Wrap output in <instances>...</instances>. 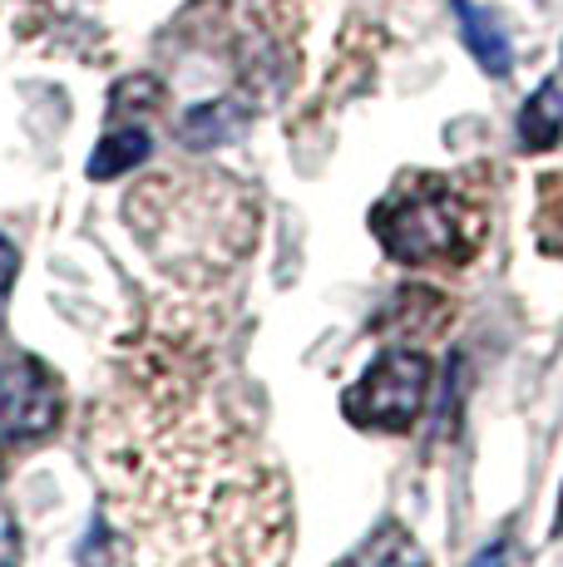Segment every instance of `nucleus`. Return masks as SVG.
<instances>
[{
    "label": "nucleus",
    "mask_w": 563,
    "mask_h": 567,
    "mask_svg": "<svg viewBox=\"0 0 563 567\" xmlns=\"http://www.w3.org/2000/svg\"><path fill=\"white\" fill-rule=\"evenodd\" d=\"M110 518L139 567H277L291 508L208 346L149 336L94 405Z\"/></svg>",
    "instance_id": "nucleus-1"
},
{
    "label": "nucleus",
    "mask_w": 563,
    "mask_h": 567,
    "mask_svg": "<svg viewBox=\"0 0 563 567\" xmlns=\"http://www.w3.org/2000/svg\"><path fill=\"white\" fill-rule=\"evenodd\" d=\"M376 237H381L386 257L406 261V267H464L480 252L484 213L460 178H440V173H420L391 188V198L376 207Z\"/></svg>",
    "instance_id": "nucleus-2"
},
{
    "label": "nucleus",
    "mask_w": 563,
    "mask_h": 567,
    "mask_svg": "<svg viewBox=\"0 0 563 567\" xmlns=\"http://www.w3.org/2000/svg\"><path fill=\"white\" fill-rule=\"evenodd\" d=\"M426 390H430V361L420 351H410V346H391V351L376 355V361L366 365V375L341 395V410H346V420L361 424V430L400 434L420 420Z\"/></svg>",
    "instance_id": "nucleus-3"
},
{
    "label": "nucleus",
    "mask_w": 563,
    "mask_h": 567,
    "mask_svg": "<svg viewBox=\"0 0 563 567\" xmlns=\"http://www.w3.org/2000/svg\"><path fill=\"white\" fill-rule=\"evenodd\" d=\"M64 414V390L40 361L0 365V440L30 444L45 440Z\"/></svg>",
    "instance_id": "nucleus-4"
},
{
    "label": "nucleus",
    "mask_w": 563,
    "mask_h": 567,
    "mask_svg": "<svg viewBox=\"0 0 563 567\" xmlns=\"http://www.w3.org/2000/svg\"><path fill=\"white\" fill-rule=\"evenodd\" d=\"M454 20H460V40H464V50L474 54V64H480L484 74H494V80H504V74L514 70V50H509L500 16L474 6V0H454Z\"/></svg>",
    "instance_id": "nucleus-5"
},
{
    "label": "nucleus",
    "mask_w": 563,
    "mask_h": 567,
    "mask_svg": "<svg viewBox=\"0 0 563 567\" xmlns=\"http://www.w3.org/2000/svg\"><path fill=\"white\" fill-rule=\"evenodd\" d=\"M243 128H247V114L233 100H208V104H193L188 114H183L178 138L188 148H218V144H233Z\"/></svg>",
    "instance_id": "nucleus-6"
},
{
    "label": "nucleus",
    "mask_w": 563,
    "mask_h": 567,
    "mask_svg": "<svg viewBox=\"0 0 563 567\" xmlns=\"http://www.w3.org/2000/svg\"><path fill=\"white\" fill-rule=\"evenodd\" d=\"M563 134V90L559 80H544L529 104L519 109V144L524 148H554Z\"/></svg>",
    "instance_id": "nucleus-7"
},
{
    "label": "nucleus",
    "mask_w": 563,
    "mask_h": 567,
    "mask_svg": "<svg viewBox=\"0 0 563 567\" xmlns=\"http://www.w3.org/2000/svg\"><path fill=\"white\" fill-rule=\"evenodd\" d=\"M149 148H154L149 128H114V134H104L100 148L90 154V178L110 183V178H119V173L139 168V163L149 158Z\"/></svg>",
    "instance_id": "nucleus-8"
},
{
    "label": "nucleus",
    "mask_w": 563,
    "mask_h": 567,
    "mask_svg": "<svg viewBox=\"0 0 563 567\" xmlns=\"http://www.w3.org/2000/svg\"><path fill=\"white\" fill-rule=\"evenodd\" d=\"M504 563H509V543L500 538V543H490V548H484V553H480V558H474L470 567H504Z\"/></svg>",
    "instance_id": "nucleus-9"
},
{
    "label": "nucleus",
    "mask_w": 563,
    "mask_h": 567,
    "mask_svg": "<svg viewBox=\"0 0 563 567\" xmlns=\"http://www.w3.org/2000/svg\"><path fill=\"white\" fill-rule=\"evenodd\" d=\"M10 277H16V247H10L6 237H0V287H6Z\"/></svg>",
    "instance_id": "nucleus-10"
},
{
    "label": "nucleus",
    "mask_w": 563,
    "mask_h": 567,
    "mask_svg": "<svg viewBox=\"0 0 563 567\" xmlns=\"http://www.w3.org/2000/svg\"><path fill=\"white\" fill-rule=\"evenodd\" d=\"M559 528H563V494H559Z\"/></svg>",
    "instance_id": "nucleus-11"
}]
</instances>
